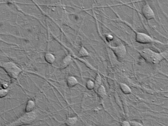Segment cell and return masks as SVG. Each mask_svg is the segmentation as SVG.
Segmentation results:
<instances>
[{"label":"cell","mask_w":168,"mask_h":126,"mask_svg":"<svg viewBox=\"0 0 168 126\" xmlns=\"http://www.w3.org/2000/svg\"><path fill=\"white\" fill-rule=\"evenodd\" d=\"M141 12L143 17L147 21H150L152 19L156 20L155 13L147 2L142 7Z\"/></svg>","instance_id":"obj_6"},{"label":"cell","mask_w":168,"mask_h":126,"mask_svg":"<svg viewBox=\"0 0 168 126\" xmlns=\"http://www.w3.org/2000/svg\"><path fill=\"white\" fill-rule=\"evenodd\" d=\"M113 36H111V35H107V36H106V39H107V40H111L112 39H113Z\"/></svg>","instance_id":"obj_21"},{"label":"cell","mask_w":168,"mask_h":126,"mask_svg":"<svg viewBox=\"0 0 168 126\" xmlns=\"http://www.w3.org/2000/svg\"><path fill=\"white\" fill-rule=\"evenodd\" d=\"M121 126H131V125H130V122L124 120L121 122Z\"/></svg>","instance_id":"obj_19"},{"label":"cell","mask_w":168,"mask_h":126,"mask_svg":"<svg viewBox=\"0 0 168 126\" xmlns=\"http://www.w3.org/2000/svg\"><path fill=\"white\" fill-rule=\"evenodd\" d=\"M94 83H95V87H94V90L96 92L98 89L99 88V87L102 85V78L99 73H98L96 75L95 81H94Z\"/></svg>","instance_id":"obj_13"},{"label":"cell","mask_w":168,"mask_h":126,"mask_svg":"<svg viewBox=\"0 0 168 126\" xmlns=\"http://www.w3.org/2000/svg\"><path fill=\"white\" fill-rule=\"evenodd\" d=\"M44 59L47 63L49 64H53L55 60V57L53 54L50 52L46 53L44 56Z\"/></svg>","instance_id":"obj_12"},{"label":"cell","mask_w":168,"mask_h":126,"mask_svg":"<svg viewBox=\"0 0 168 126\" xmlns=\"http://www.w3.org/2000/svg\"><path fill=\"white\" fill-rule=\"evenodd\" d=\"M78 56L80 57H89L90 54L85 47L82 46L79 51Z\"/></svg>","instance_id":"obj_15"},{"label":"cell","mask_w":168,"mask_h":126,"mask_svg":"<svg viewBox=\"0 0 168 126\" xmlns=\"http://www.w3.org/2000/svg\"><path fill=\"white\" fill-rule=\"evenodd\" d=\"M86 88L88 90H93V89H94V87H95L94 81L90 80H87L86 84Z\"/></svg>","instance_id":"obj_16"},{"label":"cell","mask_w":168,"mask_h":126,"mask_svg":"<svg viewBox=\"0 0 168 126\" xmlns=\"http://www.w3.org/2000/svg\"><path fill=\"white\" fill-rule=\"evenodd\" d=\"M37 117V114L35 111L25 113L17 120L7 124L6 126H21L30 125L33 123Z\"/></svg>","instance_id":"obj_2"},{"label":"cell","mask_w":168,"mask_h":126,"mask_svg":"<svg viewBox=\"0 0 168 126\" xmlns=\"http://www.w3.org/2000/svg\"><path fill=\"white\" fill-rule=\"evenodd\" d=\"M9 93V90L8 89L1 88L0 90V98H3L6 97Z\"/></svg>","instance_id":"obj_17"},{"label":"cell","mask_w":168,"mask_h":126,"mask_svg":"<svg viewBox=\"0 0 168 126\" xmlns=\"http://www.w3.org/2000/svg\"><path fill=\"white\" fill-rule=\"evenodd\" d=\"M138 52L146 63L152 65L158 64L165 59L162 53L157 52L150 48H143Z\"/></svg>","instance_id":"obj_1"},{"label":"cell","mask_w":168,"mask_h":126,"mask_svg":"<svg viewBox=\"0 0 168 126\" xmlns=\"http://www.w3.org/2000/svg\"><path fill=\"white\" fill-rule=\"evenodd\" d=\"M110 49L115 55L116 57L118 60H122L125 58L127 54V49L126 46L123 44H121L115 46H110Z\"/></svg>","instance_id":"obj_5"},{"label":"cell","mask_w":168,"mask_h":126,"mask_svg":"<svg viewBox=\"0 0 168 126\" xmlns=\"http://www.w3.org/2000/svg\"><path fill=\"white\" fill-rule=\"evenodd\" d=\"M78 121V117H69L65 121V124L67 126H75Z\"/></svg>","instance_id":"obj_14"},{"label":"cell","mask_w":168,"mask_h":126,"mask_svg":"<svg viewBox=\"0 0 168 126\" xmlns=\"http://www.w3.org/2000/svg\"><path fill=\"white\" fill-rule=\"evenodd\" d=\"M35 108V103L34 100L32 99H29L26 103L25 108L26 113H30V112L34 111V109Z\"/></svg>","instance_id":"obj_10"},{"label":"cell","mask_w":168,"mask_h":126,"mask_svg":"<svg viewBox=\"0 0 168 126\" xmlns=\"http://www.w3.org/2000/svg\"><path fill=\"white\" fill-rule=\"evenodd\" d=\"M8 86L9 85L7 82H3L1 84L2 88H3V89H8Z\"/></svg>","instance_id":"obj_20"},{"label":"cell","mask_w":168,"mask_h":126,"mask_svg":"<svg viewBox=\"0 0 168 126\" xmlns=\"http://www.w3.org/2000/svg\"><path fill=\"white\" fill-rule=\"evenodd\" d=\"M96 93L97 94L98 96L102 99L104 98L107 96L106 89L102 85H101L99 87V88L97 90Z\"/></svg>","instance_id":"obj_11"},{"label":"cell","mask_w":168,"mask_h":126,"mask_svg":"<svg viewBox=\"0 0 168 126\" xmlns=\"http://www.w3.org/2000/svg\"><path fill=\"white\" fill-rule=\"evenodd\" d=\"M1 67L6 72L8 75L14 80H18L22 70L13 62H3L1 64Z\"/></svg>","instance_id":"obj_3"},{"label":"cell","mask_w":168,"mask_h":126,"mask_svg":"<svg viewBox=\"0 0 168 126\" xmlns=\"http://www.w3.org/2000/svg\"><path fill=\"white\" fill-rule=\"evenodd\" d=\"M131 126H144L142 123L137 121H129Z\"/></svg>","instance_id":"obj_18"},{"label":"cell","mask_w":168,"mask_h":126,"mask_svg":"<svg viewBox=\"0 0 168 126\" xmlns=\"http://www.w3.org/2000/svg\"><path fill=\"white\" fill-rule=\"evenodd\" d=\"M135 31V41L138 43L141 44H158L163 45H168V43H164L158 40L154 39L151 36L146 33L140 32V31Z\"/></svg>","instance_id":"obj_4"},{"label":"cell","mask_w":168,"mask_h":126,"mask_svg":"<svg viewBox=\"0 0 168 126\" xmlns=\"http://www.w3.org/2000/svg\"><path fill=\"white\" fill-rule=\"evenodd\" d=\"M72 61V58L69 55L66 56L64 58L62 59V62L60 64V68L61 69H66L68 65L70 64V63Z\"/></svg>","instance_id":"obj_8"},{"label":"cell","mask_w":168,"mask_h":126,"mask_svg":"<svg viewBox=\"0 0 168 126\" xmlns=\"http://www.w3.org/2000/svg\"><path fill=\"white\" fill-rule=\"evenodd\" d=\"M120 89L121 91L125 94H130L132 93V89L130 87L128 86L127 84L123 83H120L119 84Z\"/></svg>","instance_id":"obj_9"},{"label":"cell","mask_w":168,"mask_h":126,"mask_svg":"<svg viewBox=\"0 0 168 126\" xmlns=\"http://www.w3.org/2000/svg\"><path fill=\"white\" fill-rule=\"evenodd\" d=\"M78 81L76 77L74 76H69L66 80V85L69 88H73L78 84Z\"/></svg>","instance_id":"obj_7"}]
</instances>
